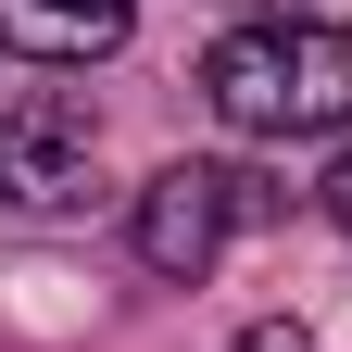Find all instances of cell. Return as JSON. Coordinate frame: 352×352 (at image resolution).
Instances as JSON below:
<instances>
[{
    "label": "cell",
    "mask_w": 352,
    "mask_h": 352,
    "mask_svg": "<svg viewBox=\"0 0 352 352\" xmlns=\"http://www.w3.org/2000/svg\"><path fill=\"white\" fill-rule=\"evenodd\" d=\"M201 101L239 139H327V126H352V25H327V13L227 25L201 51Z\"/></svg>",
    "instance_id": "1"
},
{
    "label": "cell",
    "mask_w": 352,
    "mask_h": 352,
    "mask_svg": "<svg viewBox=\"0 0 352 352\" xmlns=\"http://www.w3.org/2000/svg\"><path fill=\"white\" fill-rule=\"evenodd\" d=\"M239 227H277V189L252 164H164L139 189V264L151 277H214V252Z\"/></svg>",
    "instance_id": "2"
},
{
    "label": "cell",
    "mask_w": 352,
    "mask_h": 352,
    "mask_svg": "<svg viewBox=\"0 0 352 352\" xmlns=\"http://www.w3.org/2000/svg\"><path fill=\"white\" fill-rule=\"evenodd\" d=\"M88 176H101L88 101L76 88H13V101H0V189L25 214H63V201H88Z\"/></svg>",
    "instance_id": "3"
},
{
    "label": "cell",
    "mask_w": 352,
    "mask_h": 352,
    "mask_svg": "<svg viewBox=\"0 0 352 352\" xmlns=\"http://www.w3.org/2000/svg\"><path fill=\"white\" fill-rule=\"evenodd\" d=\"M139 38V0H0V51L38 76H88Z\"/></svg>",
    "instance_id": "4"
},
{
    "label": "cell",
    "mask_w": 352,
    "mask_h": 352,
    "mask_svg": "<svg viewBox=\"0 0 352 352\" xmlns=\"http://www.w3.org/2000/svg\"><path fill=\"white\" fill-rule=\"evenodd\" d=\"M227 352H327V340H315V327H289V315H264V327H239Z\"/></svg>",
    "instance_id": "5"
},
{
    "label": "cell",
    "mask_w": 352,
    "mask_h": 352,
    "mask_svg": "<svg viewBox=\"0 0 352 352\" xmlns=\"http://www.w3.org/2000/svg\"><path fill=\"white\" fill-rule=\"evenodd\" d=\"M315 214H327V227H340V239H352V151H340V164H327V176H315Z\"/></svg>",
    "instance_id": "6"
},
{
    "label": "cell",
    "mask_w": 352,
    "mask_h": 352,
    "mask_svg": "<svg viewBox=\"0 0 352 352\" xmlns=\"http://www.w3.org/2000/svg\"><path fill=\"white\" fill-rule=\"evenodd\" d=\"M214 13H239V25H277V13H302V0H214Z\"/></svg>",
    "instance_id": "7"
}]
</instances>
